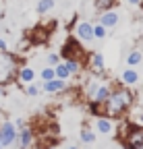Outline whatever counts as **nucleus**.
Wrapping results in <instances>:
<instances>
[{
  "label": "nucleus",
  "mask_w": 143,
  "mask_h": 149,
  "mask_svg": "<svg viewBox=\"0 0 143 149\" xmlns=\"http://www.w3.org/2000/svg\"><path fill=\"white\" fill-rule=\"evenodd\" d=\"M33 143H35V133H33V128L31 126H23V128H19V135H17V147L19 149H29V147H33Z\"/></svg>",
  "instance_id": "obj_7"
},
{
  "label": "nucleus",
  "mask_w": 143,
  "mask_h": 149,
  "mask_svg": "<svg viewBox=\"0 0 143 149\" xmlns=\"http://www.w3.org/2000/svg\"><path fill=\"white\" fill-rule=\"evenodd\" d=\"M64 64H66V68L70 70V74H73V77L83 70V62L77 60V58H64Z\"/></svg>",
  "instance_id": "obj_17"
},
{
  "label": "nucleus",
  "mask_w": 143,
  "mask_h": 149,
  "mask_svg": "<svg viewBox=\"0 0 143 149\" xmlns=\"http://www.w3.org/2000/svg\"><path fill=\"white\" fill-rule=\"evenodd\" d=\"M23 89H25V93L29 97H35V95H40V93H42V87L35 85V83H27V85H23Z\"/></svg>",
  "instance_id": "obj_21"
},
{
  "label": "nucleus",
  "mask_w": 143,
  "mask_h": 149,
  "mask_svg": "<svg viewBox=\"0 0 143 149\" xmlns=\"http://www.w3.org/2000/svg\"><path fill=\"white\" fill-rule=\"evenodd\" d=\"M118 4V0H93V8L98 13H104V10H110Z\"/></svg>",
  "instance_id": "obj_16"
},
{
  "label": "nucleus",
  "mask_w": 143,
  "mask_h": 149,
  "mask_svg": "<svg viewBox=\"0 0 143 149\" xmlns=\"http://www.w3.org/2000/svg\"><path fill=\"white\" fill-rule=\"evenodd\" d=\"M66 149H79V147H77V145H68Z\"/></svg>",
  "instance_id": "obj_29"
},
{
  "label": "nucleus",
  "mask_w": 143,
  "mask_h": 149,
  "mask_svg": "<svg viewBox=\"0 0 143 149\" xmlns=\"http://www.w3.org/2000/svg\"><path fill=\"white\" fill-rule=\"evenodd\" d=\"M48 149H56V147H54V145H52V147H48Z\"/></svg>",
  "instance_id": "obj_32"
},
{
  "label": "nucleus",
  "mask_w": 143,
  "mask_h": 149,
  "mask_svg": "<svg viewBox=\"0 0 143 149\" xmlns=\"http://www.w3.org/2000/svg\"><path fill=\"white\" fill-rule=\"evenodd\" d=\"M110 91H112V83L104 79V74H96V72L89 74V79L83 85V93L89 106H102Z\"/></svg>",
  "instance_id": "obj_2"
},
{
  "label": "nucleus",
  "mask_w": 143,
  "mask_h": 149,
  "mask_svg": "<svg viewBox=\"0 0 143 149\" xmlns=\"http://www.w3.org/2000/svg\"><path fill=\"white\" fill-rule=\"evenodd\" d=\"M131 6H141V0H127Z\"/></svg>",
  "instance_id": "obj_26"
},
{
  "label": "nucleus",
  "mask_w": 143,
  "mask_h": 149,
  "mask_svg": "<svg viewBox=\"0 0 143 149\" xmlns=\"http://www.w3.org/2000/svg\"><path fill=\"white\" fill-rule=\"evenodd\" d=\"M129 120H131L135 126H141V128H143V112H139L137 116H133V118H129Z\"/></svg>",
  "instance_id": "obj_24"
},
{
  "label": "nucleus",
  "mask_w": 143,
  "mask_h": 149,
  "mask_svg": "<svg viewBox=\"0 0 143 149\" xmlns=\"http://www.w3.org/2000/svg\"><path fill=\"white\" fill-rule=\"evenodd\" d=\"M79 141L85 143V145L96 143V130H93V128H89V126H83V128L79 130Z\"/></svg>",
  "instance_id": "obj_14"
},
{
  "label": "nucleus",
  "mask_w": 143,
  "mask_h": 149,
  "mask_svg": "<svg viewBox=\"0 0 143 149\" xmlns=\"http://www.w3.org/2000/svg\"><path fill=\"white\" fill-rule=\"evenodd\" d=\"M106 35H108V29H106L102 23H93V37H96V40H104V37Z\"/></svg>",
  "instance_id": "obj_20"
},
{
  "label": "nucleus",
  "mask_w": 143,
  "mask_h": 149,
  "mask_svg": "<svg viewBox=\"0 0 143 149\" xmlns=\"http://www.w3.org/2000/svg\"><path fill=\"white\" fill-rule=\"evenodd\" d=\"M139 149H143V145H141V147H139Z\"/></svg>",
  "instance_id": "obj_34"
},
{
  "label": "nucleus",
  "mask_w": 143,
  "mask_h": 149,
  "mask_svg": "<svg viewBox=\"0 0 143 149\" xmlns=\"http://www.w3.org/2000/svg\"><path fill=\"white\" fill-rule=\"evenodd\" d=\"M2 95H4V87H2V85H0V97H2Z\"/></svg>",
  "instance_id": "obj_28"
},
{
  "label": "nucleus",
  "mask_w": 143,
  "mask_h": 149,
  "mask_svg": "<svg viewBox=\"0 0 143 149\" xmlns=\"http://www.w3.org/2000/svg\"><path fill=\"white\" fill-rule=\"evenodd\" d=\"M0 122H2V112H0Z\"/></svg>",
  "instance_id": "obj_30"
},
{
  "label": "nucleus",
  "mask_w": 143,
  "mask_h": 149,
  "mask_svg": "<svg viewBox=\"0 0 143 149\" xmlns=\"http://www.w3.org/2000/svg\"><path fill=\"white\" fill-rule=\"evenodd\" d=\"M42 91L44 93H50V95H56V93H62L66 91V81L54 77V79H50V81H44L42 83Z\"/></svg>",
  "instance_id": "obj_9"
},
{
  "label": "nucleus",
  "mask_w": 143,
  "mask_h": 149,
  "mask_svg": "<svg viewBox=\"0 0 143 149\" xmlns=\"http://www.w3.org/2000/svg\"><path fill=\"white\" fill-rule=\"evenodd\" d=\"M85 68H89V72L104 74L106 64H104V56H102V52H89V54H87V64H85Z\"/></svg>",
  "instance_id": "obj_8"
},
{
  "label": "nucleus",
  "mask_w": 143,
  "mask_h": 149,
  "mask_svg": "<svg viewBox=\"0 0 143 149\" xmlns=\"http://www.w3.org/2000/svg\"><path fill=\"white\" fill-rule=\"evenodd\" d=\"M120 83L122 85H127V87H133L139 83V72L135 68H124L122 74H120Z\"/></svg>",
  "instance_id": "obj_13"
},
{
  "label": "nucleus",
  "mask_w": 143,
  "mask_h": 149,
  "mask_svg": "<svg viewBox=\"0 0 143 149\" xmlns=\"http://www.w3.org/2000/svg\"><path fill=\"white\" fill-rule=\"evenodd\" d=\"M35 81V70L31 68V66H19V72H17V83H23V85H27V83H33Z\"/></svg>",
  "instance_id": "obj_12"
},
{
  "label": "nucleus",
  "mask_w": 143,
  "mask_h": 149,
  "mask_svg": "<svg viewBox=\"0 0 143 149\" xmlns=\"http://www.w3.org/2000/svg\"><path fill=\"white\" fill-rule=\"evenodd\" d=\"M0 149H4V145H2V143H0Z\"/></svg>",
  "instance_id": "obj_31"
},
{
  "label": "nucleus",
  "mask_w": 143,
  "mask_h": 149,
  "mask_svg": "<svg viewBox=\"0 0 143 149\" xmlns=\"http://www.w3.org/2000/svg\"><path fill=\"white\" fill-rule=\"evenodd\" d=\"M40 77H42V81H50V79H54L56 74H54V66H46V68H42V72H40Z\"/></svg>",
  "instance_id": "obj_22"
},
{
  "label": "nucleus",
  "mask_w": 143,
  "mask_h": 149,
  "mask_svg": "<svg viewBox=\"0 0 143 149\" xmlns=\"http://www.w3.org/2000/svg\"><path fill=\"white\" fill-rule=\"evenodd\" d=\"M19 66H21L19 56L13 52H6V50H0V85L6 87L13 81H17Z\"/></svg>",
  "instance_id": "obj_3"
},
{
  "label": "nucleus",
  "mask_w": 143,
  "mask_h": 149,
  "mask_svg": "<svg viewBox=\"0 0 143 149\" xmlns=\"http://www.w3.org/2000/svg\"><path fill=\"white\" fill-rule=\"evenodd\" d=\"M141 6H143V0H141Z\"/></svg>",
  "instance_id": "obj_33"
},
{
  "label": "nucleus",
  "mask_w": 143,
  "mask_h": 149,
  "mask_svg": "<svg viewBox=\"0 0 143 149\" xmlns=\"http://www.w3.org/2000/svg\"><path fill=\"white\" fill-rule=\"evenodd\" d=\"M17 135H19V128L15 126V122H10V120L0 122V143L4 147H13L17 143Z\"/></svg>",
  "instance_id": "obj_5"
},
{
  "label": "nucleus",
  "mask_w": 143,
  "mask_h": 149,
  "mask_svg": "<svg viewBox=\"0 0 143 149\" xmlns=\"http://www.w3.org/2000/svg\"><path fill=\"white\" fill-rule=\"evenodd\" d=\"M62 58H60V54H56V52H52V54H48V58H46V62L50 64V66H54V64H58Z\"/></svg>",
  "instance_id": "obj_23"
},
{
  "label": "nucleus",
  "mask_w": 143,
  "mask_h": 149,
  "mask_svg": "<svg viewBox=\"0 0 143 149\" xmlns=\"http://www.w3.org/2000/svg\"><path fill=\"white\" fill-rule=\"evenodd\" d=\"M15 126H17V128H23V126H27V122H25L23 118H17V122H15Z\"/></svg>",
  "instance_id": "obj_25"
},
{
  "label": "nucleus",
  "mask_w": 143,
  "mask_h": 149,
  "mask_svg": "<svg viewBox=\"0 0 143 149\" xmlns=\"http://www.w3.org/2000/svg\"><path fill=\"white\" fill-rule=\"evenodd\" d=\"M73 37H77L79 42H91L93 40V23L75 21L73 23Z\"/></svg>",
  "instance_id": "obj_6"
},
{
  "label": "nucleus",
  "mask_w": 143,
  "mask_h": 149,
  "mask_svg": "<svg viewBox=\"0 0 143 149\" xmlns=\"http://www.w3.org/2000/svg\"><path fill=\"white\" fill-rule=\"evenodd\" d=\"M0 50H6V42L2 40V37H0Z\"/></svg>",
  "instance_id": "obj_27"
},
{
  "label": "nucleus",
  "mask_w": 143,
  "mask_h": 149,
  "mask_svg": "<svg viewBox=\"0 0 143 149\" xmlns=\"http://www.w3.org/2000/svg\"><path fill=\"white\" fill-rule=\"evenodd\" d=\"M54 8V0H38V4H35V10L40 15H46Z\"/></svg>",
  "instance_id": "obj_19"
},
{
  "label": "nucleus",
  "mask_w": 143,
  "mask_h": 149,
  "mask_svg": "<svg viewBox=\"0 0 143 149\" xmlns=\"http://www.w3.org/2000/svg\"><path fill=\"white\" fill-rule=\"evenodd\" d=\"M60 58H62V60H64V58H77V60H81V62L85 64V60H87V54H85V50L81 48V42L77 40V37H73V35H70L68 40L62 44Z\"/></svg>",
  "instance_id": "obj_4"
},
{
  "label": "nucleus",
  "mask_w": 143,
  "mask_h": 149,
  "mask_svg": "<svg viewBox=\"0 0 143 149\" xmlns=\"http://www.w3.org/2000/svg\"><path fill=\"white\" fill-rule=\"evenodd\" d=\"M54 74L58 79H62V81H68L73 74H70V70L66 68V64H64V60H60L58 64H54Z\"/></svg>",
  "instance_id": "obj_15"
},
{
  "label": "nucleus",
  "mask_w": 143,
  "mask_h": 149,
  "mask_svg": "<svg viewBox=\"0 0 143 149\" xmlns=\"http://www.w3.org/2000/svg\"><path fill=\"white\" fill-rule=\"evenodd\" d=\"M143 62V54L139 52V50H131L129 54H127V66H137V64H141Z\"/></svg>",
  "instance_id": "obj_18"
},
{
  "label": "nucleus",
  "mask_w": 143,
  "mask_h": 149,
  "mask_svg": "<svg viewBox=\"0 0 143 149\" xmlns=\"http://www.w3.org/2000/svg\"><path fill=\"white\" fill-rule=\"evenodd\" d=\"M133 104H135V95H133L131 87L120 83V85L112 87V91L108 93V97H106V102L102 106H89V108H91L96 116H108L112 120H120L133 108Z\"/></svg>",
  "instance_id": "obj_1"
},
{
  "label": "nucleus",
  "mask_w": 143,
  "mask_h": 149,
  "mask_svg": "<svg viewBox=\"0 0 143 149\" xmlns=\"http://www.w3.org/2000/svg\"><path fill=\"white\" fill-rule=\"evenodd\" d=\"M118 13L116 10H104V13H100V17H98V23H102L106 29H114L116 25H118Z\"/></svg>",
  "instance_id": "obj_10"
},
{
  "label": "nucleus",
  "mask_w": 143,
  "mask_h": 149,
  "mask_svg": "<svg viewBox=\"0 0 143 149\" xmlns=\"http://www.w3.org/2000/svg\"><path fill=\"white\" fill-rule=\"evenodd\" d=\"M93 126H96V130H98L100 135H110V133H114V122H112V118H108V116H96Z\"/></svg>",
  "instance_id": "obj_11"
}]
</instances>
